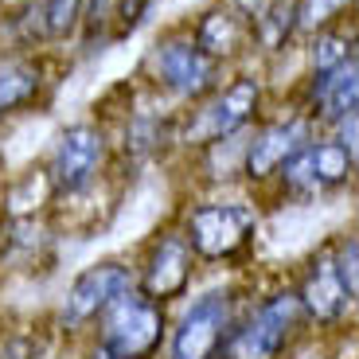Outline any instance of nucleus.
I'll return each instance as SVG.
<instances>
[{"label":"nucleus","instance_id":"nucleus-9","mask_svg":"<svg viewBox=\"0 0 359 359\" xmlns=\"http://www.w3.org/2000/svg\"><path fill=\"white\" fill-rule=\"evenodd\" d=\"M106 161V133L98 126H71L63 129L59 144L47 164V184L55 196H79L102 172Z\"/></svg>","mask_w":359,"mask_h":359},{"label":"nucleus","instance_id":"nucleus-4","mask_svg":"<svg viewBox=\"0 0 359 359\" xmlns=\"http://www.w3.org/2000/svg\"><path fill=\"white\" fill-rule=\"evenodd\" d=\"M238 320V297L231 289H207L191 301L168 336V359H219Z\"/></svg>","mask_w":359,"mask_h":359},{"label":"nucleus","instance_id":"nucleus-16","mask_svg":"<svg viewBox=\"0 0 359 359\" xmlns=\"http://www.w3.org/2000/svg\"><path fill=\"white\" fill-rule=\"evenodd\" d=\"M348 59H355L351 36H344V32H320L313 39V74H328L340 63H348Z\"/></svg>","mask_w":359,"mask_h":359},{"label":"nucleus","instance_id":"nucleus-5","mask_svg":"<svg viewBox=\"0 0 359 359\" xmlns=\"http://www.w3.org/2000/svg\"><path fill=\"white\" fill-rule=\"evenodd\" d=\"M137 289V269L121 266V262H94L67 285L63 309H59V324L63 332H82L98 320L121 293Z\"/></svg>","mask_w":359,"mask_h":359},{"label":"nucleus","instance_id":"nucleus-20","mask_svg":"<svg viewBox=\"0 0 359 359\" xmlns=\"http://www.w3.org/2000/svg\"><path fill=\"white\" fill-rule=\"evenodd\" d=\"M149 4H153V0H121V12H117V16H121V27H117V32H133V27L141 24V16L149 12Z\"/></svg>","mask_w":359,"mask_h":359},{"label":"nucleus","instance_id":"nucleus-10","mask_svg":"<svg viewBox=\"0 0 359 359\" xmlns=\"http://www.w3.org/2000/svg\"><path fill=\"white\" fill-rule=\"evenodd\" d=\"M191 273H196V254H191L184 231H164L144 258L141 273H137V289L161 305H168V301L188 293Z\"/></svg>","mask_w":359,"mask_h":359},{"label":"nucleus","instance_id":"nucleus-1","mask_svg":"<svg viewBox=\"0 0 359 359\" xmlns=\"http://www.w3.org/2000/svg\"><path fill=\"white\" fill-rule=\"evenodd\" d=\"M164 336H168L164 305L144 297L141 289H129L98 316V340L90 359H156Z\"/></svg>","mask_w":359,"mask_h":359},{"label":"nucleus","instance_id":"nucleus-18","mask_svg":"<svg viewBox=\"0 0 359 359\" xmlns=\"http://www.w3.org/2000/svg\"><path fill=\"white\" fill-rule=\"evenodd\" d=\"M355 254H359L355 234H344L340 243L332 246V258H336V269H340V281L348 285L351 297L359 293V266H355Z\"/></svg>","mask_w":359,"mask_h":359},{"label":"nucleus","instance_id":"nucleus-17","mask_svg":"<svg viewBox=\"0 0 359 359\" xmlns=\"http://www.w3.org/2000/svg\"><path fill=\"white\" fill-rule=\"evenodd\" d=\"M82 4H86V0H47L43 4V32L51 39L71 36L74 24L82 20Z\"/></svg>","mask_w":359,"mask_h":359},{"label":"nucleus","instance_id":"nucleus-14","mask_svg":"<svg viewBox=\"0 0 359 359\" xmlns=\"http://www.w3.org/2000/svg\"><path fill=\"white\" fill-rule=\"evenodd\" d=\"M246 36H250V24H246L243 12H231V8H215L207 12L203 20H199L196 27V43L203 55H211L215 63H223V59H231V55L243 51Z\"/></svg>","mask_w":359,"mask_h":359},{"label":"nucleus","instance_id":"nucleus-7","mask_svg":"<svg viewBox=\"0 0 359 359\" xmlns=\"http://www.w3.org/2000/svg\"><path fill=\"white\" fill-rule=\"evenodd\" d=\"M149 71L176 98H207L219 86V63L199 51L191 36H168L149 51Z\"/></svg>","mask_w":359,"mask_h":359},{"label":"nucleus","instance_id":"nucleus-11","mask_svg":"<svg viewBox=\"0 0 359 359\" xmlns=\"http://www.w3.org/2000/svg\"><path fill=\"white\" fill-rule=\"evenodd\" d=\"M309 141H313V121H309L305 114L281 117V121H273V126L258 129V133H254V141L243 149V172H246V180L262 184V180L278 176V172L285 168L289 156H297Z\"/></svg>","mask_w":359,"mask_h":359},{"label":"nucleus","instance_id":"nucleus-2","mask_svg":"<svg viewBox=\"0 0 359 359\" xmlns=\"http://www.w3.org/2000/svg\"><path fill=\"white\" fill-rule=\"evenodd\" d=\"M305 309L293 289H278L250 316H238L219 359H281V351L301 336Z\"/></svg>","mask_w":359,"mask_h":359},{"label":"nucleus","instance_id":"nucleus-8","mask_svg":"<svg viewBox=\"0 0 359 359\" xmlns=\"http://www.w3.org/2000/svg\"><path fill=\"white\" fill-rule=\"evenodd\" d=\"M355 168V156L344 149L340 141H309L297 156H289L281 176V191L293 199H316L324 191L340 188Z\"/></svg>","mask_w":359,"mask_h":359},{"label":"nucleus","instance_id":"nucleus-19","mask_svg":"<svg viewBox=\"0 0 359 359\" xmlns=\"http://www.w3.org/2000/svg\"><path fill=\"white\" fill-rule=\"evenodd\" d=\"M301 4V24H313V20H328V12H336L344 0H297Z\"/></svg>","mask_w":359,"mask_h":359},{"label":"nucleus","instance_id":"nucleus-13","mask_svg":"<svg viewBox=\"0 0 359 359\" xmlns=\"http://www.w3.org/2000/svg\"><path fill=\"white\" fill-rule=\"evenodd\" d=\"M355 102H359V67H355V59L340 63L328 74H313V109H316L320 121H328V126L344 121L348 114H355Z\"/></svg>","mask_w":359,"mask_h":359},{"label":"nucleus","instance_id":"nucleus-15","mask_svg":"<svg viewBox=\"0 0 359 359\" xmlns=\"http://www.w3.org/2000/svg\"><path fill=\"white\" fill-rule=\"evenodd\" d=\"M39 86H43V71L36 59H24V55L0 59V117L27 106L39 94Z\"/></svg>","mask_w":359,"mask_h":359},{"label":"nucleus","instance_id":"nucleus-3","mask_svg":"<svg viewBox=\"0 0 359 359\" xmlns=\"http://www.w3.org/2000/svg\"><path fill=\"white\" fill-rule=\"evenodd\" d=\"M258 231V207L243 203V199H211V203H196L184 223V238H188L191 254L203 262H226Z\"/></svg>","mask_w":359,"mask_h":359},{"label":"nucleus","instance_id":"nucleus-12","mask_svg":"<svg viewBox=\"0 0 359 359\" xmlns=\"http://www.w3.org/2000/svg\"><path fill=\"white\" fill-rule=\"evenodd\" d=\"M293 293H297V301H301V309H305V320H316V324H340L344 316H348V309L355 305V297H351L348 285L340 281L332 250L313 254L305 278H301V285H297Z\"/></svg>","mask_w":359,"mask_h":359},{"label":"nucleus","instance_id":"nucleus-6","mask_svg":"<svg viewBox=\"0 0 359 359\" xmlns=\"http://www.w3.org/2000/svg\"><path fill=\"white\" fill-rule=\"evenodd\" d=\"M258 98H262L258 79H250V74H238L231 86H223L215 98H207L203 106L196 109V117L184 126L180 141H184V144H196V149H215L219 141L234 137L254 114H258Z\"/></svg>","mask_w":359,"mask_h":359}]
</instances>
